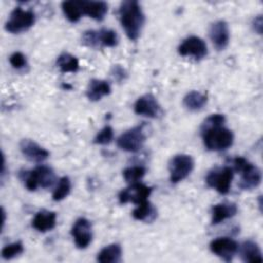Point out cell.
<instances>
[{
    "label": "cell",
    "instance_id": "obj_28",
    "mask_svg": "<svg viewBox=\"0 0 263 263\" xmlns=\"http://www.w3.org/2000/svg\"><path fill=\"white\" fill-rule=\"evenodd\" d=\"M146 173V170L143 166H132L127 167L122 172L124 180L129 183H137L139 180H141Z\"/></svg>",
    "mask_w": 263,
    "mask_h": 263
},
{
    "label": "cell",
    "instance_id": "obj_4",
    "mask_svg": "<svg viewBox=\"0 0 263 263\" xmlns=\"http://www.w3.org/2000/svg\"><path fill=\"white\" fill-rule=\"evenodd\" d=\"M234 170L241 174V180L239 183V187L247 190L256 188L262 179L261 171L251 162H249L243 157H236L233 160Z\"/></svg>",
    "mask_w": 263,
    "mask_h": 263
},
{
    "label": "cell",
    "instance_id": "obj_18",
    "mask_svg": "<svg viewBox=\"0 0 263 263\" xmlns=\"http://www.w3.org/2000/svg\"><path fill=\"white\" fill-rule=\"evenodd\" d=\"M81 6L83 14L96 21H102L108 11V4L104 1H81Z\"/></svg>",
    "mask_w": 263,
    "mask_h": 263
},
{
    "label": "cell",
    "instance_id": "obj_11",
    "mask_svg": "<svg viewBox=\"0 0 263 263\" xmlns=\"http://www.w3.org/2000/svg\"><path fill=\"white\" fill-rule=\"evenodd\" d=\"M75 245L79 249H85L91 241V224L85 218H79L71 230Z\"/></svg>",
    "mask_w": 263,
    "mask_h": 263
},
{
    "label": "cell",
    "instance_id": "obj_13",
    "mask_svg": "<svg viewBox=\"0 0 263 263\" xmlns=\"http://www.w3.org/2000/svg\"><path fill=\"white\" fill-rule=\"evenodd\" d=\"M135 112L149 118H156L161 113V108L152 95H145L139 98L135 104Z\"/></svg>",
    "mask_w": 263,
    "mask_h": 263
},
{
    "label": "cell",
    "instance_id": "obj_3",
    "mask_svg": "<svg viewBox=\"0 0 263 263\" xmlns=\"http://www.w3.org/2000/svg\"><path fill=\"white\" fill-rule=\"evenodd\" d=\"M20 176L25 182L27 189L30 191H35L39 186L42 188H48L53 184L55 179L53 171L46 165L37 166L35 170L30 172H22Z\"/></svg>",
    "mask_w": 263,
    "mask_h": 263
},
{
    "label": "cell",
    "instance_id": "obj_31",
    "mask_svg": "<svg viewBox=\"0 0 263 263\" xmlns=\"http://www.w3.org/2000/svg\"><path fill=\"white\" fill-rule=\"evenodd\" d=\"M9 62H10V65L14 68V69H23L27 66V60H26V57L20 52V51H15L13 52L10 58H9Z\"/></svg>",
    "mask_w": 263,
    "mask_h": 263
},
{
    "label": "cell",
    "instance_id": "obj_8",
    "mask_svg": "<svg viewBox=\"0 0 263 263\" xmlns=\"http://www.w3.org/2000/svg\"><path fill=\"white\" fill-rule=\"evenodd\" d=\"M233 179V170L225 166L222 168H215L206 176V183L210 187L215 188L219 193L226 194L229 192L231 182Z\"/></svg>",
    "mask_w": 263,
    "mask_h": 263
},
{
    "label": "cell",
    "instance_id": "obj_35",
    "mask_svg": "<svg viewBox=\"0 0 263 263\" xmlns=\"http://www.w3.org/2000/svg\"><path fill=\"white\" fill-rule=\"evenodd\" d=\"M253 24H254V29H255V31H257L259 34H261V33H262V17H261V15H258V16L254 20Z\"/></svg>",
    "mask_w": 263,
    "mask_h": 263
},
{
    "label": "cell",
    "instance_id": "obj_26",
    "mask_svg": "<svg viewBox=\"0 0 263 263\" xmlns=\"http://www.w3.org/2000/svg\"><path fill=\"white\" fill-rule=\"evenodd\" d=\"M154 213H155L154 208L147 200V201H145V202H143L141 204H138V206L133 212V217L136 220L145 221V220H149V219L153 218L155 216Z\"/></svg>",
    "mask_w": 263,
    "mask_h": 263
},
{
    "label": "cell",
    "instance_id": "obj_32",
    "mask_svg": "<svg viewBox=\"0 0 263 263\" xmlns=\"http://www.w3.org/2000/svg\"><path fill=\"white\" fill-rule=\"evenodd\" d=\"M224 121H225L224 115H222V114H212L204 120V122L202 123L201 129H204V128H208V127H211V126L223 125Z\"/></svg>",
    "mask_w": 263,
    "mask_h": 263
},
{
    "label": "cell",
    "instance_id": "obj_24",
    "mask_svg": "<svg viewBox=\"0 0 263 263\" xmlns=\"http://www.w3.org/2000/svg\"><path fill=\"white\" fill-rule=\"evenodd\" d=\"M57 65L63 73H74L79 69L78 60L69 52H63L58 57Z\"/></svg>",
    "mask_w": 263,
    "mask_h": 263
},
{
    "label": "cell",
    "instance_id": "obj_2",
    "mask_svg": "<svg viewBox=\"0 0 263 263\" xmlns=\"http://www.w3.org/2000/svg\"><path fill=\"white\" fill-rule=\"evenodd\" d=\"M201 130L203 144L211 151L226 150L233 143L232 132L222 125L211 126Z\"/></svg>",
    "mask_w": 263,
    "mask_h": 263
},
{
    "label": "cell",
    "instance_id": "obj_10",
    "mask_svg": "<svg viewBox=\"0 0 263 263\" xmlns=\"http://www.w3.org/2000/svg\"><path fill=\"white\" fill-rule=\"evenodd\" d=\"M178 51L183 57H191L198 61L206 55L208 47L201 38L197 36H190L180 44Z\"/></svg>",
    "mask_w": 263,
    "mask_h": 263
},
{
    "label": "cell",
    "instance_id": "obj_1",
    "mask_svg": "<svg viewBox=\"0 0 263 263\" xmlns=\"http://www.w3.org/2000/svg\"><path fill=\"white\" fill-rule=\"evenodd\" d=\"M119 20L126 36L135 41L139 38L145 16L138 1L126 0L121 2L119 7Z\"/></svg>",
    "mask_w": 263,
    "mask_h": 263
},
{
    "label": "cell",
    "instance_id": "obj_21",
    "mask_svg": "<svg viewBox=\"0 0 263 263\" xmlns=\"http://www.w3.org/2000/svg\"><path fill=\"white\" fill-rule=\"evenodd\" d=\"M206 102H208L206 95L196 90L189 91L184 97V100H183L184 106L190 111H198L202 109L203 106L206 104Z\"/></svg>",
    "mask_w": 263,
    "mask_h": 263
},
{
    "label": "cell",
    "instance_id": "obj_14",
    "mask_svg": "<svg viewBox=\"0 0 263 263\" xmlns=\"http://www.w3.org/2000/svg\"><path fill=\"white\" fill-rule=\"evenodd\" d=\"M210 38L218 50H223L229 43V29L224 21H217L210 27Z\"/></svg>",
    "mask_w": 263,
    "mask_h": 263
},
{
    "label": "cell",
    "instance_id": "obj_15",
    "mask_svg": "<svg viewBox=\"0 0 263 263\" xmlns=\"http://www.w3.org/2000/svg\"><path fill=\"white\" fill-rule=\"evenodd\" d=\"M20 148L23 155L31 161L41 162L49 156V152L47 150L30 139H23L20 143Z\"/></svg>",
    "mask_w": 263,
    "mask_h": 263
},
{
    "label": "cell",
    "instance_id": "obj_23",
    "mask_svg": "<svg viewBox=\"0 0 263 263\" xmlns=\"http://www.w3.org/2000/svg\"><path fill=\"white\" fill-rule=\"evenodd\" d=\"M62 9H63L65 16L71 23L78 22L83 14L81 1H74V0L64 1L62 3Z\"/></svg>",
    "mask_w": 263,
    "mask_h": 263
},
{
    "label": "cell",
    "instance_id": "obj_34",
    "mask_svg": "<svg viewBox=\"0 0 263 263\" xmlns=\"http://www.w3.org/2000/svg\"><path fill=\"white\" fill-rule=\"evenodd\" d=\"M112 75L114 76V78L117 80V81H121L125 78L126 74H125V71L123 68H121L119 65H116L115 67H113V71H112Z\"/></svg>",
    "mask_w": 263,
    "mask_h": 263
},
{
    "label": "cell",
    "instance_id": "obj_33",
    "mask_svg": "<svg viewBox=\"0 0 263 263\" xmlns=\"http://www.w3.org/2000/svg\"><path fill=\"white\" fill-rule=\"evenodd\" d=\"M82 40H83V43L87 46H90V47H97L99 46L98 44V35H97V31H93V30H89V31H86L84 32L83 36H82Z\"/></svg>",
    "mask_w": 263,
    "mask_h": 263
},
{
    "label": "cell",
    "instance_id": "obj_25",
    "mask_svg": "<svg viewBox=\"0 0 263 263\" xmlns=\"http://www.w3.org/2000/svg\"><path fill=\"white\" fill-rule=\"evenodd\" d=\"M97 35L99 46L113 47L118 43L117 34L111 29H101L100 31H97Z\"/></svg>",
    "mask_w": 263,
    "mask_h": 263
},
{
    "label": "cell",
    "instance_id": "obj_7",
    "mask_svg": "<svg viewBox=\"0 0 263 263\" xmlns=\"http://www.w3.org/2000/svg\"><path fill=\"white\" fill-rule=\"evenodd\" d=\"M194 162L190 155L179 154L174 156L168 164L170 178L172 183H178L184 180L193 170Z\"/></svg>",
    "mask_w": 263,
    "mask_h": 263
},
{
    "label": "cell",
    "instance_id": "obj_30",
    "mask_svg": "<svg viewBox=\"0 0 263 263\" xmlns=\"http://www.w3.org/2000/svg\"><path fill=\"white\" fill-rule=\"evenodd\" d=\"M112 139H113V129L111 126L107 125L98 133L93 142L96 144L106 145V144H109L112 141Z\"/></svg>",
    "mask_w": 263,
    "mask_h": 263
},
{
    "label": "cell",
    "instance_id": "obj_12",
    "mask_svg": "<svg viewBox=\"0 0 263 263\" xmlns=\"http://www.w3.org/2000/svg\"><path fill=\"white\" fill-rule=\"evenodd\" d=\"M210 248L218 257L229 262L237 252L238 246L235 240L229 237H218L210 243Z\"/></svg>",
    "mask_w": 263,
    "mask_h": 263
},
{
    "label": "cell",
    "instance_id": "obj_16",
    "mask_svg": "<svg viewBox=\"0 0 263 263\" xmlns=\"http://www.w3.org/2000/svg\"><path fill=\"white\" fill-rule=\"evenodd\" d=\"M55 221L57 215L54 212L42 210L35 215L32 221V226L40 232H46L55 226Z\"/></svg>",
    "mask_w": 263,
    "mask_h": 263
},
{
    "label": "cell",
    "instance_id": "obj_27",
    "mask_svg": "<svg viewBox=\"0 0 263 263\" xmlns=\"http://www.w3.org/2000/svg\"><path fill=\"white\" fill-rule=\"evenodd\" d=\"M71 190V182L68 177H63L60 179L58 186L55 187L52 193V199L55 201H60L64 199Z\"/></svg>",
    "mask_w": 263,
    "mask_h": 263
},
{
    "label": "cell",
    "instance_id": "obj_20",
    "mask_svg": "<svg viewBox=\"0 0 263 263\" xmlns=\"http://www.w3.org/2000/svg\"><path fill=\"white\" fill-rule=\"evenodd\" d=\"M240 256L245 262H262V253L259 246L253 240H247L241 245Z\"/></svg>",
    "mask_w": 263,
    "mask_h": 263
},
{
    "label": "cell",
    "instance_id": "obj_22",
    "mask_svg": "<svg viewBox=\"0 0 263 263\" xmlns=\"http://www.w3.org/2000/svg\"><path fill=\"white\" fill-rule=\"evenodd\" d=\"M121 258V247L118 243H112L104 249L98 254L97 260L101 263H115L119 262Z\"/></svg>",
    "mask_w": 263,
    "mask_h": 263
},
{
    "label": "cell",
    "instance_id": "obj_6",
    "mask_svg": "<svg viewBox=\"0 0 263 263\" xmlns=\"http://www.w3.org/2000/svg\"><path fill=\"white\" fill-rule=\"evenodd\" d=\"M145 124L135 126L125 133H123L117 139V146L127 152H137L139 151L146 140L145 134Z\"/></svg>",
    "mask_w": 263,
    "mask_h": 263
},
{
    "label": "cell",
    "instance_id": "obj_29",
    "mask_svg": "<svg viewBox=\"0 0 263 263\" xmlns=\"http://www.w3.org/2000/svg\"><path fill=\"white\" fill-rule=\"evenodd\" d=\"M23 252H24V247H23L22 242L17 241V242H13V243L5 246L1 251V256L3 259L9 260V259H12V258L16 257L17 255L22 254Z\"/></svg>",
    "mask_w": 263,
    "mask_h": 263
},
{
    "label": "cell",
    "instance_id": "obj_19",
    "mask_svg": "<svg viewBox=\"0 0 263 263\" xmlns=\"http://www.w3.org/2000/svg\"><path fill=\"white\" fill-rule=\"evenodd\" d=\"M111 92V87L109 83L105 80L92 79L89 81V84L86 89V97L90 101H99L103 97L109 95Z\"/></svg>",
    "mask_w": 263,
    "mask_h": 263
},
{
    "label": "cell",
    "instance_id": "obj_9",
    "mask_svg": "<svg viewBox=\"0 0 263 263\" xmlns=\"http://www.w3.org/2000/svg\"><path fill=\"white\" fill-rule=\"evenodd\" d=\"M152 188L148 187L141 183H133L129 187L120 191L118 198L120 203L133 202L135 204H141L148 200L149 195L151 194Z\"/></svg>",
    "mask_w": 263,
    "mask_h": 263
},
{
    "label": "cell",
    "instance_id": "obj_5",
    "mask_svg": "<svg viewBox=\"0 0 263 263\" xmlns=\"http://www.w3.org/2000/svg\"><path fill=\"white\" fill-rule=\"evenodd\" d=\"M35 23V14L31 10H24L21 7H15L8 21L5 23V30L12 34L21 33L30 29Z\"/></svg>",
    "mask_w": 263,
    "mask_h": 263
},
{
    "label": "cell",
    "instance_id": "obj_17",
    "mask_svg": "<svg viewBox=\"0 0 263 263\" xmlns=\"http://www.w3.org/2000/svg\"><path fill=\"white\" fill-rule=\"evenodd\" d=\"M237 213V206L231 202L218 203L212 209V224L217 225L226 219L233 217Z\"/></svg>",
    "mask_w": 263,
    "mask_h": 263
}]
</instances>
